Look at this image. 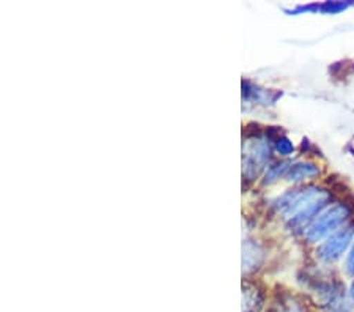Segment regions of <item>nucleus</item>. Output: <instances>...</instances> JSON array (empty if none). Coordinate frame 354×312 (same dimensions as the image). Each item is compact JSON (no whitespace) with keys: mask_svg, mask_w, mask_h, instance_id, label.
Returning a JSON list of instances; mask_svg holds the SVG:
<instances>
[{"mask_svg":"<svg viewBox=\"0 0 354 312\" xmlns=\"http://www.w3.org/2000/svg\"><path fill=\"white\" fill-rule=\"evenodd\" d=\"M319 174L318 167L313 166V164H295V166H291L288 170V180H304V178H312L315 177V175Z\"/></svg>","mask_w":354,"mask_h":312,"instance_id":"4","label":"nucleus"},{"mask_svg":"<svg viewBox=\"0 0 354 312\" xmlns=\"http://www.w3.org/2000/svg\"><path fill=\"white\" fill-rule=\"evenodd\" d=\"M348 217V210L345 205H334L328 208L326 212L319 214L313 221V224L307 230V238L310 241H319L322 238L328 237L330 232H334Z\"/></svg>","mask_w":354,"mask_h":312,"instance_id":"2","label":"nucleus"},{"mask_svg":"<svg viewBox=\"0 0 354 312\" xmlns=\"http://www.w3.org/2000/svg\"><path fill=\"white\" fill-rule=\"evenodd\" d=\"M277 150L281 152V155H290L293 152V145L288 139H279L277 142Z\"/></svg>","mask_w":354,"mask_h":312,"instance_id":"6","label":"nucleus"},{"mask_svg":"<svg viewBox=\"0 0 354 312\" xmlns=\"http://www.w3.org/2000/svg\"><path fill=\"white\" fill-rule=\"evenodd\" d=\"M328 194L322 190H296L285 194L279 201V210L287 218H291L295 224H304L313 214L319 212V208L326 202Z\"/></svg>","mask_w":354,"mask_h":312,"instance_id":"1","label":"nucleus"},{"mask_svg":"<svg viewBox=\"0 0 354 312\" xmlns=\"http://www.w3.org/2000/svg\"><path fill=\"white\" fill-rule=\"evenodd\" d=\"M346 270L350 271L351 275H354V246L351 249L350 255H348V260H346Z\"/></svg>","mask_w":354,"mask_h":312,"instance_id":"7","label":"nucleus"},{"mask_svg":"<svg viewBox=\"0 0 354 312\" xmlns=\"http://www.w3.org/2000/svg\"><path fill=\"white\" fill-rule=\"evenodd\" d=\"M351 300H353V303H354V282H353V286H351Z\"/></svg>","mask_w":354,"mask_h":312,"instance_id":"8","label":"nucleus"},{"mask_svg":"<svg viewBox=\"0 0 354 312\" xmlns=\"http://www.w3.org/2000/svg\"><path fill=\"white\" fill-rule=\"evenodd\" d=\"M353 235H354L353 227H345V229H340L339 232H335L333 237H329L328 240L318 248L317 251L318 257L324 260V262H333V260H337L342 254L345 253V249L350 246Z\"/></svg>","mask_w":354,"mask_h":312,"instance_id":"3","label":"nucleus"},{"mask_svg":"<svg viewBox=\"0 0 354 312\" xmlns=\"http://www.w3.org/2000/svg\"><path fill=\"white\" fill-rule=\"evenodd\" d=\"M276 312H304L301 306L295 302H283L276 309Z\"/></svg>","mask_w":354,"mask_h":312,"instance_id":"5","label":"nucleus"}]
</instances>
